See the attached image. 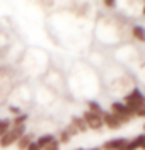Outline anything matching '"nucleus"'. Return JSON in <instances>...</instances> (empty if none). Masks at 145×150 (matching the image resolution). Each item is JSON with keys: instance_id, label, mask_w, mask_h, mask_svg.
<instances>
[{"instance_id": "obj_1", "label": "nucleus", "mask_w": 145, "mask_h": 150, "mask_svg": "<svg viewBox=\"0 0 145 150\" xmlns=\"http://www.w3.org/2000/svg\"><path fill=\"white\" fill-rule=\"evenodd\" d=\"M26 135V126H17V128H10L2 138H0V147L2 149H7L10 145L17 143V142Z\"/></svg>"}, {"instance_id": "obj_2", "label": "nucleus", "mask_w": 145, "mask_h": 150, "mask_svg": "<svg viewBox=\"0 0 145 150\" xmlns=\"http://www.w3.org/2000/svg\"><path fill=\"white\" fill-rule=\"evenodd\" d=\"M123 103L132 109V112H133V116H135V112L138 108H142L145 104V96L142 94V91L140 89H133L130 94H126L125 97H123Z\"/></svg>"}, {"instance_id": "obj_3", "label": "nucleus", "mask_w": 145, "mask_h": 150, "mask_svg": "<svg viewBox=\"0 0 145 150\" xmlns=\"http://www.w3.org/2000/svg\"><path fill=\"white\" fill-rule=\"evenodd\" d=\"M111 112L116 114L123 125L130 123L133 118H135V116H133V112H132V109H130L125 103H113V104H111Z\"/></svg>"}, {"instance_id": "obj_4", "label": "nucleus", "mask_w": 145, "mask_h": 150, "mask_svg": "<svg viewBox=\"0 0 145 150\" xmlns=\"http://www.w3.org/2000/svg\"><path fill=\"white\" fill-rule=\"evenodd\" d=\"M82 118H84V121H86L87 128H91V130L99 131L103 126H104V123H103V116H101V114H96V112L86 111Z\"/></svg>"}, {"instance_id": "obj_5", "label": "nucleus", "mask_w": 145, "mask_h": 150, "mask_svg": "<svg viewBox=\"0 0 145 150\" xmlns=\"http://www.w3.org/2000/svg\"><path fill=\"white\" fill-rule=\"evenodd\" d=\"M103 123H104V126L109 128V130H120L123 126V123L120 121V118L116 114H113L111 111H108V112L104 111V114H103Z\"/></svg>"}, {"instance_id": "obj_6", "label": "nucleus", "mask_w": 145, "mask_h": 150, "mask_svg": "<svg viewBox=\"0 0 145 150\" xmlns=\"http://www.w3.org/2000/svg\"><path fill=\"white\" fill-rule=\"evenodd\" d=\"M128 140L126 138H113V140L104 142V145L101 147V150H125Z\"/></svg>"}, {"instance_id": "obj_7", "label": "nucleus", "mask_w": 145, "mask_h": 150, "mask_svg": "<svg viewBox=\"0 0 145 150\" xmlns=\"http://www.w3.org/2000/svg\"><path fill=\"white\" fill-rule=\"evenodd\" d=\"M75 135H79V131L75 130L72 125H68V126H65L63 130L60 131V138H58V142H60V143H68Z\"/></svg>"}, {"instance_id": "obj_8", "label": "nucleus", "mask_w": 145, "mask_h": 150, "mask_svg": "<svg viewBox=\"0 0 145 150\" xmlns=\"http://www.w3.org/2000/svg\"><path fill=\"white\" fill-rule=\"evenodd\" d=\"M144 145H145V135L140 133V135H137L133 140H128L125 150H138V149H144Z\"/></svg>"}, {"instance_id": "obj_9", "label": "nucleus", "mask_w": 145, "mask_h": 150, "mask_svg": "<svg viewBox=\"0 0 145 150\" xmlns=\"http://www.w3.org/2000/svg\"><path fill=\"white\" fill-rule=\"evenodd\" d=\"M70 125L79 131V133H86L89 128H87L86 121H84V118H79V116H72V120H70Z\"/></svg>"}, {"instance_id": "obj_10", "label": "nucleus", "mask_w": 145, "mask_h": 150, "mask_svg": "<svg viewBox=\"0 0 145 150\" xmlns=\"http://www.w3.org/2000/svg\"><path fill=\"white\" fill-rule=\"evenodd\" d=\"M55 140H57V138H55V135H53V133H48V135H41L38 140H36V143L39 145V149L43 150L45 147H48L50 143H51V142H55Z\"/></svg>"}, {"instance_id": "obj_11", "label": "nucleus", "mask_w": 145, "mask_h": 150, "mask_svg": "<svg viewBox=\"0 0 145 150\" xmlns=\"http://www.w3.org/2000/svg\"><path fill=\"white\" fill-rule=\"evenodd\" d=\"M28 114H24V112H21L17 114L16 118H12L10 120V125H12V128H17V126H26V121H28Z\"/></svg>"}, {"instance_id": "obj_12", "label": "nucleus", "mask_w": 145, "mask_h": 150, "mask_svg": "<svg viewBox=\"0 0 145 150\" xmlns=\"http://www.w3.org/2000/svg\"><path fill=\"white\" fill-rule=\"evenodd\" d=\"M132 36L135 38L137 41H142V43H145V28H142V26H133L132 28Z\"/></svg>"}, {"instance_id": "obj_13", "label": "nucleus", "mask_w": 145, "mask_h": 150, "mask_svg": "<svg viewBox=\"0 0 145 150\" xmlns=\"http://www.w3.org/2000/svg\"><path fill=\"white\" fill-rule=\"evenodd\" d=\"M33 143V135L31 133H26L19 142H17V149L19 150H28V147Z\"/></svg>"}, {"instance_id": "obj_14", "label": "nucleus", "mask_w": 145, "mask_h": 150, "mask_svg": "<svg viewBox=\"0 0 145 150\" xmlns=\"http://www.w3.org/2000/svg\"><path fill=\"white\" fill-rule=\"evenodd\" d=\"M12 128V125H10V120H7V118H4V120H0V138L7 133V131Z\"/></svg>"}, {"instance_id": "obj_15", "label": "nucleus", "mask_w": 145, "mask_h": 150, "mask_svg": "<svg viewBox=\"0 0 145 150\" xmlns=\"http://www.w3.org/2000/svg\"><path fill=\"white\" fill-rule=\"evenodd\" d=\"M87 106H89V109H87V111L96 112V114H101V116L104 114V111H103V108H101V106H99L97 103H94V101H89V103H87Z\"/></svg>"}, {"instance_id": "obj_16", "label": "nucleus", "mask_w": 145, "mask_h": 150, "mask_svg": "<svg viewBox=\"0 0 145 150\" xmlns=\"http://www.w3.org/2000/svg\"><path fill=\"white\" fill-rule=\"evenodd\" d=\"M43 150H60V142L55 140V142H51L48 147H45Z\"/></svg>"}, {"instance_id": "obj_17", "label": "nucleus", "mask_w": 145, "mask_h": 150, "mask_svg": "<svg viewBox=\"0 0 145 150\" xmlns=\"http://www.w3.org/2000/svg\"><path fill=\"white\" fill-rule=\"evenodd\" d=\"M135 118H145V104L142 106V108H138V109H137Z\"/></svg>"}, {"instance_id": "obj_18", "label": "nucleus", "mask_w": 145, "mask_h": 150, "mask_svg": "<svg viewBox=\"0 0 145 150\" xmlns=\"http://www.w3.org/2000/svg\"><path fill=\"white\" fill-rule=\"evenodd\" d=\"M104 7H108L109 10H115L116 2H113V0H106V2H104Z\"/></svg>"}, {"instance_id": "obj_19", "label": "nucleus", "mask_w": 145, "mask_h": 150, "mask_svg": "<svg viewBox=\"0 0 145 150\" xmlns=\"http://www.w3.org/2000/svg\"><path fill=\"white\" fill-rule=\"evenodd\" d=\"M28 150H41V149H39V145L36 143V142H33V143L28 147Z\"/></svg>"}, {"instance_id": "obj_20", "label": "nucleus", "mask_w": 145, "mask_h": 150, "mask_svg": "<svg viewBox=\"0 0 145 150\" xmlns=\"http://www.w3.org/2000/svg\"><path fill=\"white\" fill-rule=\"evenodd\" d=\"M9 109H10V112H14L16 116H17V114H21V112H19V109H17V108H14V106H10Z\"/></svg>"}, {"instance_id": "obj_21", "label": "nucleus", "mask_w": 145, "mask_h": 150, "mask_svg": "<svg viewBox=\"0 0 145 150\" xmlns=\"http://www.w3.org/2000/svg\"><path fill=\"white\" fill-rule=\"evenodd\" d=\"M89 150H101V149H89Z\"/></svg>"}, {"instance_id": "obj_22", "label": "nucleus", "mask_w": 145, "mask_h": 150, "mask_svg": "<svg viewBox=\"0 0 145 150\" xmlns=\"http://www.w3.org/2000/svg\"><path fill=\"white\" fill-rule=\"evenodd\" d=\"M144 135H145V125H144Z\"/></svg>"}, {"instance_id": "obj_23", "label": "nucleus", "mask_w": 145, "mask_h": 150, "mask_svg": "<svg viewBox=\"0 0 145 150\" xmlns=\"http://www.w3.org/2000/svg\"><path fill=\"white\" fill-rule=\"evenodd\" d=\"M144 14H145V5H144Z\"/></svg>"}, {"instance_id": "obj_24", "label": "nucleus", "mask_w": 145, "mask_h": 150, "mask_svg": "<svg viewBox=\"0 0 145 150\" xmlns=\"http://www.w3.org/2000/svg\"><path fill=\"white\" fill-rule=\"evenodd\" d=\"M77 150H82V149H77Z\"/></svg>"}, {"instance_id": "obj_25", "label": "nucleus", "mask_w": 145, "mask_h": 150, "mask_svg": "<svg viewBox=\"0 0 145 150\" xmlns=\"http://www.w3.org/2000/svg\"><path fill=\"white\" fill-rule=\"evenodd\" d=\"M144 150H145V145H144Z\"/></svg>"}]
</instances>
